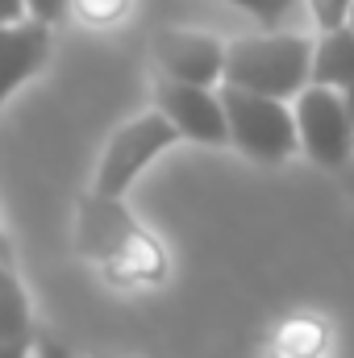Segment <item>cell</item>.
Returning <instances> with one entry per match:
<instances>
[{
    "label": "cell",
    "instance_id": "14",
    "mask_svg": "<svg viewBox=\"0 0 354 358\" xmlns=\"http://www.w3.org/2000/svg\"><path fill=\"white\" fill-rule=\"evenodd\" d=\"M351 8H354V0H309V13L317 21V34L338 29V25H351Z\"/></svg>",
    "mask_w": 354,
    "mask_h": 358
},
{
    "label": "cell",
    "instance_id": "18",
    "mask_svg": "<svg viewBox=\"0 0 354 358\" xmlns=\"http://www.w3.org/2000/svg\"><path fill=\"white\" fill-rule=\"evenodd\" d=\"M342 96H346V108H351V113H354V80H351V84H346V88H342Z\"/></svg>",
    "mask_w": 354,
    "mask_h": 358
},
{
    "label": "cell",
    "instance_id": "6",
    "mask_svg": "<svg viewBox=\"0 0 354 358\" xmlns=\"http://www.w3.org/2000/svg\"><path fill=\"white\" fill-rule=\"evenodd\" d=\"M155 108L179 129L183 142L196 146H229V121H225V100L213 84H187L159 76L150 92Z\"/></svg>",
    "mask_w": 354,
    "mask_h": 358
},
{
    "label": "cell",
    "instance_id": "13",
    "mask_svg": "<svg viewBox=\"0 0 354 358\" xmlns=\"http://www.w3.org/2000/svg\"><path fill=\"white\" fill-rule=\"evenodd\" d=\"M225 4H234V8H242V13H250L263 29H275V25L296 8V0H225Z\"/></svg>",
    "mask_w": 354,
    "mask_h": 358
},
{
    "label": "cell",
    "instance_id": "12",
    "mask_svg": "<svg viewBox=\"0 0 354 358\" xmlns=\"http://www.w3.org/2000/svg\"><path fill=\"white\" fill-rule=\"evenodd\" d=\"M134 0H71V13L88 25V29H113L129 17Z\"/></svg>",
    "mask_w": 354,
    "mask_h": 358
},
{
    "label": "cell",
    "instance_id": "20",
    "mask_svg": "<svg viewBox=\"0 0 354 358\" xmlns=\"http://www.w3.org/2000/svg\"><path fill=\"white\" fill-rule=\"evenodd\" d=\"M351 25H354V8H351Z\"/></svg>",
    "mask_w": 354,
    "mask_h": 358
},
{
    "label": "cell",
    "instance_id": "4",
    "mask_svg": "<svg viewBox=\"0 0 354 358\" xmlns=\"http://www.w3.org/2000/svg\"><path fill=\"white\" fill-rule=\"evenodd\" d=\"M176 142H183V138H179V129L159 113V108L121 121V125L108 134L104 150H100V163H96V171H92V192L125 196V192L134 187V179L142 176L159 155H167Z\"/></svg>",
    "mask_w": 354,
    "mask_h": 358
},
{
    "label": "cell",
    "instance_id": "3",
    "mask_svg": "<svg viewBox=\"0 0 354 358\" xmlns=\"http://www.w3.org/2000/svg\"><path fill=\"white\" fill-rule=\"evenodd\" d=\"M225 121H229V146L255 163H283L300 150V129L292 100L267 96V92L221 84Z\"/></svg>",
    "mask_w": 354,
    "mask_h": 358
},
{
    "label": "cell",
    "instance_id": "7",
    "mask_svg": "<svg viewBox=\"0 0 354 358\" xmlns=\"http://www.w3.org/2000/svg\"><path fill=\"white\" fill-rule=\"evenodd\" d=\"M225 46L208 29H187V25H163L150 38V63L167 80L187 84H221L225 76Z\"/></svg>",
    "mask_w": 354,
    "mask_h": 358
},
{
    "label": "cell",
    "instance_id": "5",
    "mask_svg": "<svg viewBox=\"0 0 354 358\" xmlns=\"http://www.w3.org/2000/svg\"><path fill=\"white\" fill-rule=\"evenodd\" d=\"M296 129H300V150L317 167H346L354 155V113L346 108V96L325 84H309L292 100Z\"/></svg>",
    "mask_w": 354,
    "mask_h": 358
},
{
    "label": "cell",
    "instance_id": "1",
    "mask_svg": "<svg viewBox=\"0 0 354 358\" xmlns=\"http://www.w3.org/2000/svg\"><path fill=\"white\" fill-rule=\"evenodd\" d=\"M71 242L80 263H88L117 292H146L171 275V255L163 238L138 221L125 196H104L88 187L76 200Z\"/></svg>",
    "mask_w": 354,
    "mask_h": 358
},
{
    "label": "cell",
    "instance_id": "19",
    "mask_svg": "<svg viewBox=\"0 0 354 358\" xmlns=\"http://www.w3.org/2000/svg\"><path fill=\"white\" fill-rule=\"evenodd\" d=\"M92 358H121V355H92Z\"/></svg>",
    "mask_w": 354,
    "mask_h": 358
},
{
    "label": "cell",
    "instance_id": "9",
    "mask_svg": "<svg viewBox=\"0 0 354 358\" xmlns=\"http://www.w3.org/2000/svg\"><path fill=\"white\" fill-rule=\"evenodd\" d=\"M0 342H38L34 300L21 279L17 255H0Z\"/></svg>",
    "mask_w": 354,
    "mask_h": 358
},
{
    "label": "cell",
    "instance_id": "17",
    "mask_svg": "<svg viewBox=\"0 0 354 358\" xmlns=\"http://www.w3.org/2000/svg\"><path fill=\"white\" fill-rule=\"evenodd\" d=\"M0 255H17L13 242H8V234H4V225H0Z\"/></svg>",
    "mask_w": 354,
    "mask_h": 358
},
{
    "label": "cell",
    "instance_id": "2",
    "mask_svg": "<svg viewBox=\"0 0 354 358\" xmlns=\"http://www.w3.org/2000/svg\"><path fill=\"white\" fill-rule=\"evenodd\" d=\"M313 42L317 38L283 34V29H263V34L234 38L225 46V76H221V84L296 100L313 84Z\"/></svg>",
    "mask_w": 354,
    "mask_h": 358
},
{
    "label": "cell",
    "instance_id": "11",
    "mask_svg": "<svg viewBox=\"0 0 354 358\" xmlns=\"http://www.w3.org/2000/svg\"><path fill=\"white\" fill-rule=\"evenodd\" d=\"M354 80V25H338L317 34L313 42V84L325 88H346Z\"/></svg>",
    "mask_w": 354,
    "mask_h": 358
},
{
    "label": "cell",
    "instance_id": "8",
    "mask_svg": "<svg viewBox=\"0 0 354 358\" xmlns=\"http://www.w3.org/2000/svg\"><path fill=\"white\" fill-rule=\"evenodd\" d=\"M50 55H55V25H42L34 17L0 25V113L29 80H38Z\"/></svg>",
    "mask_w": 354,
    "mask_h": 358
},
{
    "label": "cell",
    "instance_id": "16",
    "mask_svg": "<svg viewBox=\"0 0 354 358\" xmlns=\"http://www.w3.org/2000/svg\"><path fill=\"white\" fill-rule=\"evenodd\" d=\"M0 358H34V342H0Z\"/></svg>",
    "mask_w": 354,
    "mask_h": 358
},
{
    "label": "cell",
    "instance_id": "10",
    "mask_svg": "<svg viewBox=\"0 0 354 358\" xmlns=\"http://www.w3.org/2000/svg\"><path fill=\"white\" fill-rule=\"evenodd\" d=\"M325 346H330V325L313 313H292L271 329L259 358H325Z\"/></svg>",
    "mask_w": 354,
    "mask_h": 358
},
{
    "label": "cell",
    "instance_id": "15",
    "mask_svg": "<svg viewBox=\"0 0 354 358\" xmlns=\"http://www.w3.org/2000/svg\"><path fill=\"white\" fill-rule=\"evenodd\" d=\"M67 13H71V0H25V17L42 25H63Z\"/></svg>",
    "mask_w": 354,
    "mask_h": 358
}]
</instances>
